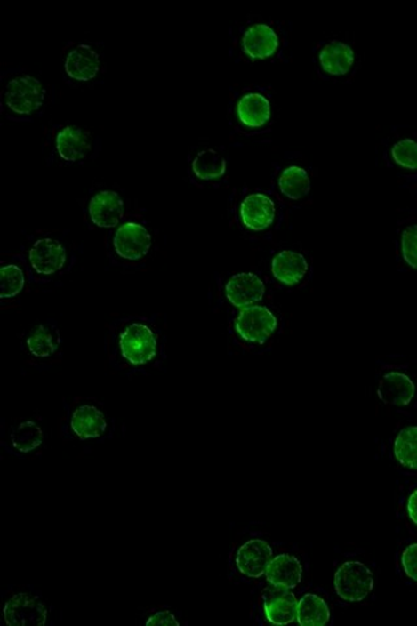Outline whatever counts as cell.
Wrapping results in <instances>:
<instances>
[{"label":"cell","instance_id":"44dd1931","mask_svg":"<svg viewBox=\"0 0 417 626\" xmlns=\"http://www.w3.org/2000/svg\"><path fill=\"white\" fill-rule=\"evenodd\" d=\"M271 273L285 286H295L308 273L307 259L293 251H282L271 261Z\"/></svg>","mask_w":417,"mask_h":626},{"label":"cell","instance_id":"9a60e30c","mask_svg":"<svg viewBox=\"0 0 417 626\" xmlns=\"http://www.w3.org/2000/svg\"><path fill=\"white\" fill-rule=\"evenodd\" d=\"M226 298L237 309L256 306L264 299L265 284L254 273H237L229 279L225 287Z\"/></svg>","mask_w":417,"mask_h":626},{"label":"cell","instance_id":"cb8c5ba5","mask_svg":"<svg viewBox=\"0 0 417 626\" xmlns=\"http://www.w3.org/2000/svg\"><path fill=\"white\" fill-rule=\"evenodd\" d=\"M296 622L301 626H323L330 622V609L323 598L305 594L298 602Z\"/></svg>","mask_w":417,"mask_h":626},{"label":"cell","instance_id":"8992f818","mask_svg":"<svg viewBox=\"0 0 417 626\" xmlns=\"http://www.w3.org/2000/svg\"><path fill=\"white\" fill-rule=\"evenodd\" d=\"M30 269L41 278H52L66 269L68 251L60 240L42 237L30 245L27 254Z\"/></svg>","mask_w":417,"mask_h":626},{"label":"cell","instance_id":"484cf974","mask_svg":"<svg viewBox=\"0 0 417 626\" xmlns=\"http://www.w3.org/2000/svg\"><path fill=\"white\" fill-rule=\"evenodd\" d=\"M279 189L290 200H301L310 191V178L303 167L290 166L279 176Z\"/></svg>","mask_w":417,"mask_h":626},{"label":"cell","instance_id":"603a6c76","mask_svg":"<svg viewBox=\"0 0 417 626\" xmlns=\"http://www.w3.org/2000/svg\"><path fill=\"white\" fill-rule=\"evenodd\" d=\"M355 55L349 44L340 41L330 42L320 52L324 71L334 76L346 75L354 64Z\"/></svg>","mask_w":417,"mask_h":626},{"label":"cell","instance_id":"1f68e13d","mask_svg":"<svg viewBox=\"0 0 417 626\" xmlns=\"http://www.w3.org/2000/svg\"><path fill=\"white\" fill-rule=\"evenodd\" d=\"M402 566L407 577L417 582V543L411 544L403 550Z\"/></svg>","mask_w":417,"mask_h":626},{"label":"cell","instance_id":"7c38bea8","mask_svg":"<svg viewBox=\"0 0 417 626\" xmlns=\"http://www.w3.org/2000/svg\"><path fill=\"white\" fill-rule=\"evenodd\" d=\"M86 213L95 228H119L124 220L125 203L122 196L113 189H102L92 196Z\"/></svg>","mask_w":417,"mask_h":626},{"label":"cell","instance_id":"5b68a950","mask_svg":"<svg viewBox=\"0 0 417 626\" xmlns=\"http://www.w3.org/2000/svg\"><path fill=\"white\" fill-rule=\"evenodd\" d=\"M111 245L115 254L123 261L139 262L152 253L153 235L144 223L130 221L116 228Z\"/></svg>","mask_w":417,"mask_h":626},{"label":"cell","instance_id":"d4e9b609","mask_svg":"<svg viewBox=\"0 0 417 626\" xmlns=\"http://www.w3.org/2000/svg\"><path fill=\"white\" fill-rule=\"evenodd\" d=\"M228 162L217 150L204 149L193 158L192 172L201 181H217L226 174Z\"/></svg>","mask_w":417,"mask_h":626},{"label":"cell","instance_id":"6da1fadb","mask_svg":"<svg viewBox=\"0 0 417 626\" xmlns=\"http://www.w3.org/2000/svg\"><path fill=\"white\" fill-rule=\"evenodd\" d=\"M108 352L111 365L117 370H156L166 357L164 324L145 316L119 318L108 331Z\"/></svg>","mask_w":417,"mask_h":626},{"label":"cell","instance_id":"30bf717a","mask_svg":"<svg viewBox=\"0 0 417 626\" xmlns=\"http://www.w3.org/2000/svg\"><path fill=\"white\" fill-rule=\"evenodd\" d=\"M44 443V430L38 421L24 419L16 421L5 430L2 445L15 457H30L37 454Z\"/></svg>","mask_w":417,"mask_h":626},{"label":"cell","instance_id":"52a82bcc","mask_svg":"<svg viewBox=\"0 0 417 626\" xmlns=\"http://www.w3.org/2000/svg\"><path fill=\"white\" fill-rule=\"evenodd\" d=\"M278 328V318L268 307L252 306L243 309L234 321V329L240 340L249 345H264Z\"/></svg>","mask_w":417,"mask_h":626},{"label":"cell","instance_id":"7a4b0ae2","mask_svg":"<svg viewBox=\"0 0 417 626\" xmlns=\"http://www.w3.org/2000/svg\"><path fill=\"white\" fill-rule=\"evenodd\" d=\"M113 432V421L103 404L95 398L77 397L67 405L61 423V435L66 440L100 441Z\"/></svg>","mask_w":417,"mask_h":626},{"label":"cell","instance_id":"f1b7e54d","mask_svg":"<svg viewBox=\"0 0 417 626\" xmlns=\"http://www.w3.org/2000/svg\"><path fill=\"white\" fill-rule=\"evenodd\" d=\"M142 626H180L181 622L179 619L178 612L167 606H156L153 608L147 609L141 614Z\"/></svg>","mask_w":417,"mask_h":626},{"label":"cell","instance_id":"2e32d148","mask_svg":"<svg viewBox=\"0 0 417 626\" xmlns=\"http://www.w3.org/2000/svg\"><path fill=\"white\" fill-rule=\"evenodd\" d=\"M303 564L293 553H274L265 578L269 585L281 589L293 590L303 581Z\"/></svg>","mask_w":417,"mask_h":626},{"label":"cell","instance_id":"8fae6325","mask_svg":"<svg viewBox=\"0 0 417 626\" xmlns=\"http://www.w3.org/2000/svg\"><path fill=\"white\" fill-rule=\"evenodd\" d=\"M22 350L36 362L44 363L57 357L61 334L57 324L39 323L30 326L22 337Z\"/></svg>","mask_w":417,"mask_h":626},{"label":"cell","instance_id":"83f0119b","mask_svg":"<svg viewBox=\"0 0 417 626\" xmlns=\"http://www.w3.org/2000/svg\"><path fill=\"white\" fill-rule=\"evenodd\" d=\"M27 276L18 262H2V301L15 299L24 292Z\"/></svg>","mask_w":417,"mask_h":626},{"label":"cell","instance_id":"d6986e66","mask_svg":"<svg viewBox=\"0 0 417 626\" xmlns=\"http://www.w3.org/2000/svg\"><path fill=\"white\" fill-rule=\"evenodd\" d=\"M415 384L400 372H389L380 380L379 398L390 406H407L415 397Z\"/></svg>","mask_w":417,"mask_h":626},{"label":"cell","instance_id":"5bb4252c","mask_svg":"<svg viewBox=\"0 0 417 626\" xmlns=\"http://www.w3.org/2000/svg\"><path fill=\"white\" fill-rule=\"evenodd\" d=\"M67 76L77 83H89L100 75L102 61L93 46L77 44L67 50L63 59Z\"/></svg>","mask_w":417,"mask_h":626},{"label":"cell","instance_id":"d6a6232c","mask_svg":"<svg viewBox=\"0 0 417 626\" xmlns=\"http://www.w3.org/2000/svg\"><path fill=\"white\" fill-rule=\"evenodd\" d=\"M407 511L411 521L417 525V489L411 494L410 499H408Z\"/></svg>","mask_w":417,"mask_h":626},{"label":"cell","instance_id":"7402d4cb","mask_svg":"<svg viewBox=\"0 0 417 626\" xmlns=\"http://www.w3.org/2000/svg\"><path fill=\"white\" fill-rule=\"evenodd\" d=\"M237 111L240 122L249 128L264 127L271 117L270 102L260 93H248L240 98Z\"/></svg>","mask_w":417,"mask_h":626},{"label":"cell","instance_id":"9c48e42d","mask_svg":"<svg viewBox=\"0 0 417 626\" xmlns=\"http://www.w3.org/2000/svg\"><path fill=\"white\" fill-rule=\"evenodd\" d=\"M334 585L341 599L361 602L373 590V573L360 561H347L335 573Z\"/></svg>","mask_w":417,"mask_h":626},{"label":"cell","instance_id":"e0dca14e","mask_svg":"<svg viewBox=\"0 0 417 626\" xmlns=\"http://www.w3.org/2000/svg\"><path fill=\"white\" fill-rule=\"evenodd\" d=\"M92 135L76 125H67L55 136V149L59 158L67 164L84 161L92 150Z\"/></svg>","mask_w":417,"mask_h":626},{"label":"cell","instance_id":"ba28073f","mask_svg":"<svg viewBox=\"0 0 417 626\" xmlns=\"http://www.w3.org/2000/svg\"><path fill=\"white\" fill-rule=\"evenodd\" d=\"M274 556L271 544L260 536H253L237 546L232 555V566L237 574L247 580L265 577L266 569Z\"/></svg>","mask_w":417,"mask_h":626},{"label":"cell","instance_id":"ac0fdd59","mask_svg":"<svg viewBox=\"0 0 417 626\" xmlns=\"http://www.w3.org/2000/svg\"><path fill=\"white\" fill-rule=\"evenodd\" d=\"M243 225L252 231H264L276 220V204L269 196L252 194L240 205Z\"/></svg>","mask_w":417,"mask_h":626},{"label":"cell","instance_id":"4fadbf2b","mask_svg":"<svg viewBox=\"0 0 417 626\" xmlns=\"http://www.w3.org/2000/svg\"><path fill=\"white\" fill-rule=\"evenodd\" d=\"M298 602L293 590L269 585L261 594V611L273 625H288L296 620Z\"/></svg>","mask_w":417,"mask_h":626},{"label":"cell","instance_id":"4dcf8cb0","mask_svg":"<svg viewBox=\"0 0 417 626\" xmlns=\"http://www.w3.org/2000/svg\"><path fill=\"white\" fill-rule=\"evenodd\" d=\"M402 253L405 262L417 269V225L405 229L403 233Z\"/></svg>","mask_w":417,"mask_h":626},{"label":"cell","instance_id":"4316f807","mask_svg":"<svg viewBox=\"0 0 417 626\" xmlns=\"http://www.w3.org/2000/svg\"><path fill=\"white\" fill-rule=\"evenodd\" d=\"M394 454L403 468L417 470V427H407L397 436Z\"/></svg>","mask_w":417,"mask_h":626},{"label":"cell","instance_id":"ffe728a7","mask_svg":"<svg viewBox=\"0 0 417 626\" xmlns=\"http://www.w3.org/2000/svg\"><path fill=\"white\" fill-rule=\"evenodd\" d=\"M243 52L252 59H268L276 54L279 47L278 35L266 24L249 27L243 36Z\"/></svg>","mask_w":417,"mask_h":626},{"label":"cell","instance_id":"3957f363","mask_svg":"<svg viewBox=\"0 0 417 626\" xmlns=\"http://www.w3.org/2000/svg\"><path fill=\"white\" fill-rule=\"evenodd\" d=\"M54 606L29 586L13 587L2 600V616L11 626H46L52 622Z\"/></svg>","mask_w":417,"mask_h":626},{"label":"cell","instance_id":"277c9868","mask_svg":"<svg viewBox=\"0 0 417 626\" xmlns=\"http://www.w3.org/2000/svg\"><path fill=\"white\" fill-rule=\"evenodd\" d=\"M46 102V91L41 81L32 75H18L5 84L3 105L8 114L29 117L37 114Z\"/></svg>","mask_w":417,"mask_h":626},{"label":"cell","instance_id":"f546056e","mask_svg":"<svg viewBox=\"0 0 417 626\" xmlns=\"http://www.w3.org/2000/svg\"><path fill=\"white\" fill-rule=\"evenodd\" d=\"M391 155L399 166L408 170L417 169V142L413 140L407 139L397 142Z\"/></svg>","mask_w":417,"mask_h":626}]
</instances>
